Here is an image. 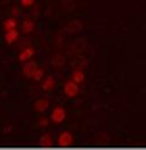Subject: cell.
Returning <instances> with one entry per match:
<instances>
[{
  "instance_id": "obj_1",
  "label": "cell",
  "mask_w": 146,
  "mask_h": 150,
  "mask_svg": "<svg viewBox=\"0 0 146 150\" xmlns=\"http://www.w3.org/2000/svg\"><path fill=\"white\" fill-rule=\"evenodd\" d=\"M63 92H65L67 98H75L77 94H79V83H77L75 79H67L65 86H63Z\"/></svg>"
},
{
  "instance_id": "obj_2",
  "label": "cell",
  "mask_w": 146,
  "mask_h": 150,
  "mask_svg": "<svg viewBox=\"0 0 146 150\" xmlns=\"http://www.w3.org/2000/svg\"><path fill=\"white\" fill-rule=\"evenodd\" d=\"M65 117H67V110H65L63 106H54V108L50 110V121H52V123H63Z\"/></svg>"
},
{
  "instance_id": "obj_3",
  "label": "cell",
  "mask_w": 146,
  "mask_h": 150,
  "mask_svg": "<svg viewBox=\"0 0 146 150\" xmlns=\"http://www.w3.org/2000/svg\"><path fill=\"white\" fill-rule=\"evenodd\" d=\"M33 56H35V48L27 46V48L19 50V54H17V61H19V63H25V61H31Z\"/></svg>"
},
{
  "instance_id": "obj_4",
  "label": "cell",
  "mask_w": 146,
  "mask_h": 150,
  "mask_svg": "<svg viewBox=\"0 0 146 150\" xmlns=\"http://www.w3.org/2000/svg\"><path fill=\"white\" fill-rule=\"evenodd\" d=\"M40 86H42L44 92H52L54 88H57V77H54V75H46V77L40 81Z\"/></svg>"
},
{
  "instance_id": "obj_5",
  "label": "cell",
  "mask_w": 146,
  "mask_h": 150,
  "mask_svg": "<svg viewBox=\"0 0 146 150\" xmlns=\"http://www.w3.org/2000/svg\"><path fill=\"white\" fill-rule=\"evenodd\" d=\"M17 40H19V27L4 29V42H6V44H15Z\"/></svg>"
},
{
  "instance_id": "obj_6",
  "label": "cell",
  "mask_w": 146,
  "mask_h": 150,
  "mask_svg": "<svg viewBox=\"0 0 146 150\" xmlns=\"http://www.w3.org/2000/svg\"><path fill=\"white\" fill-rule=\"evenodd\" d=\"M35 69H38V63H35V61L31 59V61H25V63H23V67H21V73L25 75V77H31Z\"/></svg>"
},
{
  "instance_id": "obj_7",
  "label": "cell",
  "mask_w": 146,
  "mask_h": 150,
  "mask_svg": "<svg viewBox=\"0 0 146 150\" xmlns=\"http://www.w3.org/2000/svg\"><path fill=\"white\" fill-rule=\"evenodd\" d=\"M33 27H35L33 19H23V21H21V31H23V33H31Z\"/></svg>"
},
{
  "instance_id": "obj_8",
  "label": "cell",
  "mask_w": 146,
  "mask_h": 150,
  "mask_svg": "<svg viewBox=\"0 0 146 150\" xmlns=\"http://www.w3.org/2000/svg\"><path fill=\"white\" fill-rule=\"evenodd\" d=\"M44 77H46V75H44V67H42V65H38V69L33 71V75H31L29 79H33L35 83H40V81H42Z\"/></svg>"
},
{
  "instance_id": "obj_9",
  "label": "cell",
  "mask_w": 146,
  "mask_h": 150,
  "mask_svg": "<svg viewBox=\"0 0 146 150\" xmlns=\"http://www.w3.org/2000/svg\"><path fill=\"white\" fill-rule=\"evenodd\" d=\"M33 108L38 110V112L46 110V108H48V98H35V102H33Z\"/></svg>"
},
{
  "instance_id": "obj_10",
  "label": "cell",
  "mask_w": 146,
  "mask_h": 150,
  "mask_svg": "<svg viewBox=\"0 0 146 150\" xmlns=\"http://www.w3.org/2000/svg\"><path fill=\"white\" fill-rule=\"evenodd\" d=\"M2 27H4V29H13V27H19V23H17V19H15V17H9V19H4Z\"/></svg>"
},
{
  "instance_id": "obj_11",
  "label": "cell",
  "mask_w": 146,
  "mask_h": 150,
  "mask_svg": "<svg viewBox=\"0 0 146 150\" xmlns=\"http://www.w3.org/2000/svg\"><path fill=\"white\" fill-rule=\"evenodd\" d=\"M71 79H75L77 83H82V81H84V73H82V71H73V73H71Z\"/></svg>"
},
{
  "instance_id": "obj_12",
  "label": "cell",
  "mask_w": 146,
  "mask_h": 150,
  "mask_svg": "<svg viewBox=\"0 0 146 150\" xmlns=\"http://www.w3.org/2000/svg\"><path fill=\"white\" fill-rule=\"evenodd\" d=\"M33 2H35V0H19V4L25 6V8H27V6H33Z\"/></svg>"
}]
</instances>
